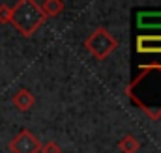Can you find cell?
<instances>
[{
	"mask_svg": "<svg viewBox=\"0 0 161 153\" xmlns=\"http://www.w3.org/2000/svg\"><path fill=\"white\" fill-rule=\"evenodd\" d=\"M124 93L152 121L161 119V64L139 66V75L131 78Z\"/></svg>",
	"mask_w": 161,
	"mask_h": 153,
	"instance_id": "cell-1",
	"label": "cell"
},
{
	"mask_svg": "<svg viewBox=\"0 0 161 153\" xmlns=\"http://www.w3.org/2000/svg\"><path fill=\"white\" fill-rule=\"evenodd\" d=\"M45 21L47 17L41 13L40 4L34 0H19L11 6L9 24H13V28L23 38H32L45 24Z\"/></svg>",
	"mask_w": 161,
	"mask_h": 153,
	"instance_id": "cell-2",
	"label": "cell"
},
{
	"mask_svg": "<svg viewBox=\"0 0 161 153\" xmlns=\"http://www.w3.org/2000/svg\"><path fill=\"white\" fill-rule=\"evenodd\" d=\"M118 39L111 32H107L103 26H97L88 38L84 39V49L96 58V60H105L118 49Z\"/></svg>",
	"mask_w": 161,
	"mask_h": 153,
	"instance_id": "cell-3",
	"label": "cell"
},
{
	"mask_svg": "<svg viewBox=\"0 0 161 153\" xmlns=\"http://www.w3.org/2000/svg\"><path fill=\"white\" fill-rule=\"evenodd\" d=\"M8 150L11 153H40L41 140L30 129H21L8 142Z\"/></svg>",
	"mask_w": 161,
	"mask_h": 153,
	"instance_id": "cell-4",
	"label": "cell"
},
{
	"mask_svg": "<svg viewBox=\"0 0 161 153\" xmlns=\"http://www.w3.org/2000/svg\"><path fill=\"white\" fill-rule=\"evenodd\" d=\"M139 54H161V34H142L137 38Z\"/></svg>",
	"mask_w": 161,
	"mask_h": 153,
	"instance_id": "cell-5",
	"label": "cell"
},
{
	"mask_svg": "<svg viewBox=\"0 0 161 153\" xmlns=\"http://www.w3.org/2000/svg\"><path fill=\"white\" fill-rule=\"evenodd\" d=\"M11 103H13V107H15L19 112H28V110L36 105V97L32 95V92H30L28 88H21V90H17V92L13 93Z\"/></svg>",
	"mask_w": 161,
	"mask_h": 153,
	"instance_id": "cell-6",
	"label": "cell"
},
{
	"mask_svg": "<svg viewBox=\"0 0 161 153\" xmlns=\"http://www.w3.org/2000/svg\"><path fill=\"white\" fill-rule=\"evenodd\" d=\"M139 28H161V11H142L137 15Z\"/></svg>",
	"mask_w": 161,
	"mask_h": 153,
	"instance_id": "cell-7",
	"label": "cell"
},
{
	"mask_svg": "<svg viewBox=\"0 0 161 153\" xmlns=\"http://www.w3.org/2000/svg\"><path fill=\"white\" fill-rule=\"evenodd\" d=\"M41 13L49 19V17H58L64 11V2L60 0H45L43 4H40Z\"/></svg>",
	"mask_w": 161,
	"mask_h": 153,
	"instance_id": "cell-8",
	"label": "cell"
},
{
	"mask_svg": "<svg viewBox=\"0 0 161 153\" xmlns=\"http://www.w3.org/2000/svg\"><path fill=\"white\" fill-rule=\"evenodd\" d=\"M118 150L122 153H137L141 150V142L133 135H124L118 142Z\"/></svg>",
	"mask_w": 161,
	"mask_h": 153,
	"instance_id": "cell-9",
	"label": "cell"
},
{
	"mask_svg": "<svg viewBox=\"0 0 161 153\" xmlns=\"http://www.w3.org/2000/svg\"><path fill=\"white\" fill-rule=\"evenodd\" d=\"M40 153H62V148H60V144H58V142H54V140H49V142L41 144Z\"/></svg>",
	"mask_w": 161,
	"mask_h": 153,
	"instance_id": "cell-10",
	"label": "cell"
},
{
	"mask_svg": "<svg viewBox=\"0 0 161 153\" xmlns=\"http://www.w3.org/2000/svg\"><path fill=\"white\" fill-rule=\"evenodd\" d=\"M9 17H11V6L0 4V24H8Z\"/></svg>",
	"mask_w": 161,
	"mask_h": 153,
	"instance_id": "cell-11",
	"label": "cell"
}]
</instances>
